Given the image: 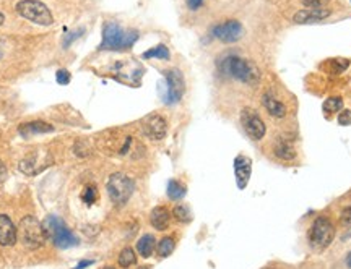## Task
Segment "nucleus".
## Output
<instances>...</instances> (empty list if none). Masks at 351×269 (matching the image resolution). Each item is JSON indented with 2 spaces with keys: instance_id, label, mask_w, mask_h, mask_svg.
<instances>
[{
  "instance_id": "obj_9",
  "label": "nucleus",
  "mask_w": 351,
  "mask_h": 269,
  "mask_svg": "<svg viewBox=\"0 0 351 269\" xmlns=\"http://www.w3.org/2000/svg\"><path fill=\"white\" fill-rule=\"evenodd\" d=\"M241 123H242L245 133H247L252 140L259 141V140H262L265 137V131H267V128H265V123L260 119V115L255 110H252L249 107L242 109V112H241Z\"/></svg>"
},
{
  "instance_id": "obj_12",
  "label": "nucleus",
  "mask_w": 351,
  "mask_h": 269,
  "mask_svg": "<svg viewBox=\"0 0 351 269\" xmlns=\"http://www.w3.org/2000/svg\"><path fill=\"white\" fill-rule=\"evenodd\" d=\"M251 172H252V162L249 158L245 156H238L234 159V175L236 182H238V187L244 190L249 184L251 178Z\"/></svg>"
},
{
  "instance_id": "obj_13",
  "label": "nucleus",
  "mask_w": 351,
  "mask_h": 269,
  "mask_svg": "<svg viewBox=\"0 0 351 269\" xmlns=\"http://www.w3.org/2000/svg\"><path fill=\"white\" fill-rule=\"evenodd\" d=\"M330 16V10L328 8H306V10H301L295 15V23L298 25H309V23H317V21H322L325 20V18Z\"/></svg>"
},
{
  "instance_id": "obj_27",
  "label": "nucleus",
  "mask_w": 351,
  "mask_h": 269,
  "mask_svg": "<svg viewBox=\"0 0 351 269\" xmlns=\"http://www.w3.org/2000/svg\"><path fill=\"white\" fill-rule=\"evenodd\" d=\"M173 216L179 220V222H191L192 220V214L191 211H189L187 206L184 205H179L173 209Z\"/></svg>"
},
{
  "instance_id": "obj_28",
  "label": "nucleus",
  "mask_w": 351,
  "mask_h": 269,
  "mask_svg": "<svg viewBox=\"0 0 351 269\" xmlns=\"http://www.w3.org/2000/svg\"><path fill=\"white\" fill-rule=\"evenodd\" d=\"M80 198L83 199V203H85V205L91 206V205L94 203V201L98 199V191H96V188H94L93 185H87V187L83 188Z\"/></svg>"
},
{
  "instance_id": "obj_11",
  "label": "nucleus",
  "mask_w": 351,
  "mask_h": 269,
  "mask_svg": "<svg viewBox=\"0 0 351 269\" xmlns=\"http://www.w3.org/2000/svg\"><path fill=\"white\" fill-rule=\"evenodd\" d=\"M141 127L148 138L151 140H163L168 131V123L166 120L158 114H151L141 122Z\"/></svg>"
},
{
  "instance_id": "obj_29",
  "label": "nucleus",
  "mask_w": 351,
  "mask_h": 269,
  "mask_svg": "<svg viewBox=\"0 0 351 269\" xmlns=\"http://www.w3.org/2000/svg\"><path fill=\"white\" fill-rule=\"evenodd\" d=\"M83 33H85L83 28H80V30H77V31H67L64 36V47H69L75 39H78Z\"/></svg>"
},
{
  "instance_id": "obj_35",
  "label": "nucleus",
  "mask_w": 351,
  "mask_h": 269,
  "mask_svg": "<svg viewBox=\"0 0 351 269\" xmlns=\"http://www.w3.org/2000/svg\"><path fill=\"white\" fill-rule=\"evenodd\" d=\"M5 177H7V167H5L4 162L0 161V184H2V182L5 180Z\"/></svg>"
},
{
  "instance_id": "obj_34",
  "label": "nucleus",
  "mask_w": 351,
  "mask_h": 269,
  "mask_svg": "<svg viewBox=\"0 0 351 269\" xmlns=\"http://www.w3.org/2000/svg\"><path fill=\"white\" fill-rule=\"evenodd\" d=\"M203 5V0H187V7L191 8V10H197V8H200Z\"/></svg>"
},
{
  "instance_id": "obj_37",
  "label": "nucleus",
  "mask_w": 351,
  "mask_h": 269,
  "mask_svg": "<svg viewBox=\"0 0 351 269\" xmlns=\"http://www.w3.org/2000/svg\"><path fill=\"white\" fill-rule=\"evenodd\" d=\"M346 264H348V267L351 269V253L348 255V258H346Z\"/></svg>"
},
{
  "instance_id": "obj_40",
  "label": "nucleus",
  "mask_w": 351,
  "mask_h": 269,
  "mask_svg": "<svg viewBox=\"0 0 351 269\" xmlns=\"http://www.w3.org/2000/svg\"><path fill=\"white\" fill-rule=\"evenodd\" d=\"M102 269H114V267H102Z\"/></svg>"
},
{
  "instance_id": "obj_41",
  "label": "nucleus",
  "mask_w": 351,
  "mask_h": 269,
  "mask_svg": "<svg viewBox=\"0 0 351 269\" xmlns=\"http://www.w3.org/2000/svg\"><path fill=\"white\" fill-rule=\"evenodd\" d=\"M140 269H150V267H140Z\"/></svg>"
},
{
  "instance_id": "obj_30",
  "label": "nucleus",
  "mask_w": 351,
  "mask_h": 269,
  "mask_svg": "<svg viewBox=\"0 0 351 269\" xmlns=\"http://www.w3.org/2000/svg\"><path fill=\"white\" fill-rule=\"evenodd\" d=\"M55 80H57V83L59 84H69L70 83V80H72V75L67 72V70H59L55 73Z\"/></svg>"
},
{
  "instance_id": "obj_1",
  "label": "nucleus",
  "mask_w": 351,
  "mask_h": 269,
  "mask_svg": "<svg viewBox=\"0 0 351 269\" xmlns=\"http://www.w3.org/2000/svg\"><path fill=\"white\" fill-rule=\"evenodd\" d=\"M220 72L234 80H239L245 84H257L260 80V72L257 65L238 55H226L218 63Z\"/></svg>"
},
{
  "instance_id": "obj_38",
  "label": "nucleus",
  "mask_w": 351,
  "mask_h": 269,
  "mask_svg": "<svg viewBox=\"0 0 351 269\" xmlns=\"http://www.w3.org/2000/svg\"><path fill=\"white\" fill-rule=\"evenodd\" d=\"M4 21H5V16L4 13H0V25H4Z\"/></svg>"
},
{
  "instance_id": "obj_15",
  "label": "nucleus",
  "mask_w": 351,
  "mask_h": 269,
  "mask_svg": "<svg viewBox=\"0 0 351 269\" xmlns=\"http://www.w3.org/2000/svg\"><path fill=\"white\" fill-rule=\"evenodd\" d=\"M263 107L267 109V112L275 119H283L286 115V105H284L280 99H277L272 93H265L262 98Z\"/></svg>"
},
{
  "instance_id": "obj_17",
  "label": "nucleus",
  "mask_w": 351,
  "mask_h": 269,
  "mask_svg": "<svg viewBox=\"0 0 351 269\" xmlns=\"http://www.w3.org/2000/svg\"><path fill=\"white\" fill-rule=\"evenodd\" d=\"M41 152L43 151H37V152H33V154H30L28 158L22 159L20 162V170L23 172V174L26 175H36V174H39L41 170H44L47 166L44 164H39V156H41Z\"/></svg>"
},
{
  "instance_id": "obj_5",
  "label": "nucleus",
  "mask_w": 351,
  "mask_h": 269,
  "mask_svg": "<svg viewBox=\"0 0 351 269\" xmlns=\"http://www.w3.org/2000/svg\"><path fill=\"white\" fill-rule=\"evenodd\" d=\"M18 238L20 242L30 250H36L43 246L44 243V229L43 224H39V220L33 216H26L20 220V226H18Z\"/></svg>"
},
{
  "instance_id": "obj_21",
  "label": "nucleus",
  "mask_w": 351,
  "mask_h": 269,
  "mask_svg": "<svg viewBox=\"0 0 351 269\" xmlns=\"http://www.w3.org/2000/svg\"><path fill=\"white\" fill-rule=\"evenodd\" d=\"M143 59H159V60H168L169 59V49L164 44H158L156 47H151V49L143 52Z\"/></svg>"
},
{
  "instance_id": "obj_4",
  "label": "nucleus",
  "mask_w": 351,
  "mask_h": 269,
  "mask_svg": "<svg viewBox=\"0 0 351 269\" xmlns=\"http://www.w3.org/2000/svg\"><path fill=\"white\" fill-rule=\"evenodd\" d=\"M108 195L111 201L116 206H124L130 196L134 195L135 184L129 175L122 174V172H116L112 174L108 180Z\"/></svg>"
},
{
  "instance_id": "obj_14",
  "label": "nucleus",
  "mask_w": 351,
  "mask_h": 269,
  "mask_svg": "<svg viewBox=\"0 0 351 269\" xmlns=\"http://www.w3.org/2000/svg\"><path fill=\"white\" fill-rule=\"evenodd\" d=\"M16 238H18V232L12 222V219L5 214H0V245L12 246L15 245Z\"/></svg>"
},
{
  "instance_id": "obj_42",
  "label": "nucleus",
  "mask_w": 351,
  "mask_h": 269,
  "mask_svg": "<svg viewBox=\"0 0 351 269\" xmlns=\"http://www.w3.org/2000/svg\"><path fill=\"white\" fill-rule=\"evenodd\" d=\"M0 57H2V52H0Z\"/></svg>"
},
{
  "instance_id": "obj_3",
  "label": "nucleus",
  "mask_w": 351,
  "mask_h": 269,
  "mask_svg": "<svg viewBox=\"0 0 351 269\" xmlns=\"http://www.w3.org/2000/svg\"><path fill=\"white\" fill-rule=\"evenodd\" d=\"M43 229H44L46 238H51L52 243L57 248L67 250V248L78 245V238L75 237V234L67 227V224H65L64 219H60V217H57V216L46 217Z\"/></svg>"
},
{
  "instance_id": "obj_36",
  "label": "nucleus",
  "mask_w": 351,
  "mask_h": 269,
  "mask_svg": "<svg viewBox=\"0 0 351 269\" xmlns=\"http://www.w3.org/2000/svg\"><path fill=\"white\" fill-rule=\"evenodd\" d=\"M94 261H93V259H90V261H81L78 266H75L73 269H83V267H87V266H90V264H93Z\"/></svg>"
},
{
  "instance_id": "obj_24",
  "label": "nucleus",
  "mask_w": 351,
  "mask_h": 269,
  "mask_svg": "<svg viewBox=\"0 0 351 269\" xmlns=\"http://www.w3.org/2000/svg\"><path fill=\"white\" fill-rule=\"evenodd\" d=\"M348 63H349V62L345 60V59H332V60L325 62L324 65L327 66V70H325V72H328V73H332V75H340L343 70H346Z\"/></svg>"
},
{
  "instance_id": "obj_8",
  "label": "nucleus",
  "mask_w": 351,
  "mask_h": 269,
  "mask_svg": "<svg viewBox=\"0 0 351 269\" xmlns=\"http://www.w3.org/2000/svg\"><path fill=\"white\" fill-rule=\"evenodd\" d=\"M166 86L168 91L164 94V102L166 104H176L181 101L182 94L185 91V83H184V75L177 69H169L166 73Z\"/></svg>"
},
{
  "instance_id": "obj_26",
  "label": "nucleus",
  "mask_w": 351,
  "mask_h": 269,
  "mask_svg": "<svg viewBox=\"0 0 351 269\" xmlns=\"http://www.w3.org/2000/svg\"><path fill=\"white\" fill-rule=\"evenodd\" d=\"M119 264L122 266V267H130L132 264H135L137 263V256H135V252L132 248H124L120 252V255H119Z\"/></svg>"
},
{
  "instance_id": "obj_32",
  "label": "nucleus",
  "mask_w": 351,
  "mask_h": 269,
  "mask_svg": "<svg viewBox=\"0 0 351 269\" xmlns=\"http://www.w3.org/2000/svg\"><path fill=\"white\" fill-rule=\"evenodd\" d=\"M307 8H320L327 4V0H301Z\"/></svg>"
},
{
  "instance_id": "obj_33",
  "label": "nucleus",
  "mask_w": 351,
  "mask_h": 269,
  "mask_svg": "<svg viewBox=\"0 0 351 269\" xmlns=\"http://www.w3.org/2000/svg\"><path fill=\"white\" fill-rule=\"evenodd\" d=\"M341 222L343 224H351V206L349 208H346V209H343V213H341Z\"/></svg>"
},
{
  "instance_id": "obj_25",
  "label": "nucleus",
  "mask_w": 351,
  "mask_h": 269,
  "mask_svg": "<svg viewBox=\"0 0 351 269\" xmlns=\"http://www.w3.org/2000/svg\"><path fill=\"white\" fill-rule=\"evenodd\" d=\"M174 238L173 237H164V238H161V242L158 243V255L161 258H166L169 256L171 253L174 252Z\"/></svg>"
},
{
  "instance_id": "obj_16",
  "label": "nucleus",
  "mask_w": 351,
  "mask_h": 269,
  "mask_svg": "<svg viewBox=\"0 0 351 269\" xmlns=\"http://www.w3.org/2000/svg\"><path fill=\"white\" fill-rule=\"evenodd\" d=\"M54 127L51 123L43 122V120H34V122H28L18 127L22 137H33V134H43V133H49L52 131Z\"/></svg>"
},
{
  "instance_id": "obj_19",
  "label": "nucleus",
  "mask_w": 351,
  "mask_h": 269,
  "mask_svg": "<svg viewBox=\"0 0 351 269\" xmlns=\"http://www.w3.org/2000/svg\"><path fill=\"white\" fill-rule=\"evenodd\" d=\"M155 248H156V240L153 235H150V234L143 235L137 242V250H138L140 256H143V258H150L151 255H153Z\"/></svg>"
},
{
  "instance_id": "obj_31",
  "label": "nucleus",
  "mask_w": 351,
  "mask_h": 269,
  "mask_svg": "<svg viewBox=\"0 0 351 269\" xmlns=\"http://www.w3.org/2000/svg\"><path fill=\"white\" fill-rule=\"evenodd\" d=\"M338 123L346 127V125H351V110L349 109H343L338 115Z\"/></svg>"
},
{
  "instance_id": "obj_22",
  "label": "nucleus",
  "mask_w": 351,
  "mask_h": 269,
  "mask_svg": "<svg viewBox=\"0 0 351 269\" xmlns=\"http://www.w3.org/2000/svg\"><path fill=\"white\" fill-rule=\"evenodd\" d=\"M275 154L283 161H291V159L296 158V151L288 141H280L277 145V148H275Z\"/></svg>"
},
{
  "instance_id": "obj_39",
  "label": "nucleus",
  "mask_w": 351,
  "mask_h": 269,
  "mask_svg": "<svg viewBox=\"0 0 351 269\" xmlns=\"http://www.w3.org/2000/svg\"><path fill=\"white\" fill-rule=\"evenodd\" d=\"M263 269H277V267H263Z\"/></svg>"
},
{
  "instance_id": "obj_2",
  "label": "nucleus",
  "mask_w": 351,
  "mask_h": 269,
  "mask_svg": "<svg viewBox=\"0 0 351 269\" xmlns=\"http://www.w3.org/2000/svg\"><path fill=\"white\" fill-rule=\"evenodd\" d=\"M138 31L135 30H122L117 23H106L102 28V42L99 49H109V51H122L129 49L138 41Z\"/></svg>"
},
{
  "instance_id": "obj_20",
  "label": "nucleus",
  "mask_w": 351,
  "mask_h": 269,
  "mask_svg": "<svg viewBox=\"0 0 351 269\" xmlns=\"http://www.w3.org/2000/svg\"><path fill=\"white\" fill-rule=\"evenodd\" d=\"M185 185L181 184L179 180H169L168 184V196L169 199L177 201V199H182L185 196Z\"/></svg>"
},
{
  "instance_id": "obj_7",
  "label": "nucleus",
  "mask_w": 351,
  "mask_h": 269,
  "mask_svg": "<svg viewBox=\"0 0 351 269\" xmlns=\"http://www.w3.org/2000/svg\"><path fill=\"white\" fill-rule=\"evenodd\" d=\"M335 238V226L334 222L325 217V216H320L314 220V224L311 227V232H309V240H311V245L317 248V250H324L327 248L332 242H334Z\"/></svg>"
},
{
  "instance_id": "obj_23",
  "label": "nucleus",
  "mask_w": 351,
  "mask_h": 269,
  "mask_svg": "<svg viewBox=\"0 0 351 269\" xmlns=\"http://www.w3.org/2000/svg\"><path fill=\"white\" fill-rule=\"evenodd\" d=\"M340 109H343V99L338 98V96H334V98H328L324 102V114L327 117H330L332 114L338 112Z\"/></svg>"
},
{
  "instance_id": "obj_18",
  "label": "nucleus",
  "mask_w": 351,
  "mask_h": 269,
  "mask_svg": "<svg viewBox=\"0 0 351 269\" xmlns=\"http://www.w3.org/2000/svg\"><path fill=\"white\" fill-rule=\"evenodd\" d=\"M169 219H171V213L164 206H156L150 214V222L156 230H166L169 226Z\"/></svg>"
},
{
  "instance_id": "obj_6",
  "label": "nucleus",
  "mask_w": 351,
  "mask_h": 269,
  "mask_svg": "<svg viewBox=\"0 0 351 269\" xmlns=\"http://www.w3.org/2000/svg\"><path fill=\"white\" fill-rule=\"evenodd\" d=\"M15 10L20 16L36 25L51 26L54 23V18H52V13L49 12V8L43 2H37V0H20L15 5Z\"/></svg>"
},
{
  "instance_id": "obj_10",
  "label": "nucleus",
  "mask_w": 351,
  "mask_h": 269,
  "mask_svg": "<svg viewBox=\"0 0 351 269\" xmlns=\"http://www.w3.org/2000/svg\"><path fill=\"white\" fill-rule=\"evenodd\" d=\"M213 36L216 39H220L223 42H236L239 41L244 34V28L239 21L236 20H228L224 23H220L213 28Z\"/></svg>"
}]
</instances>
